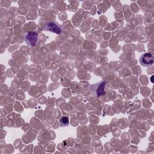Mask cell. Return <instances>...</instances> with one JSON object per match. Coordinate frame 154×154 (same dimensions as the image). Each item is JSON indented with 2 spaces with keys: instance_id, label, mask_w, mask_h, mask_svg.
I'll return each mask as SVG.
<instances>
[{
  "instance_id": "obj_2",
  "label": "cell",
  "mask_w": 154,
  "mask_h": 154,
  "mask_svg": "<svg viewBox=\"0 0 154 154\" xmlns=\"http://www.w3.org/2000/svg\"><path fill=\"white\" fill-rule=\"evenodd\" d=\"M43 29L57 34H60L62 32L61 26L55 21H49L45 23L43 25Z\"/></svg>"
},
{
  "instance_id": "obj_3",
  "label": "cell",
  "mask_w": 154,
  "mask_h": 154,
  "mask_svg": "<svg viewBox=\"0 0 154 154\" xmlns=\"http://www.w3.org/2000/svg\"><path fill=\"white\" fill-rule=\"evenodd\" d=\"M154 62V56L152 53L146 52L142 54L140 58V64L144 67L152 66Z\"/></svg>"
},
{
  "instance_id": "obj_1",
  "label": "cell",
  "mask_w": 154,
  "mask_h": 154,
  "mask_svg": "<svg viewBox=\"0 0 154 154\" xmlns=\"http://www.w3.org/2000/svg\"><path fill=\"white\" fill-rule=\"evenodd\" d=\"M23 38L26 44L30 46L34 47L38 42V34L34 31H27L23 34Z\"/></svg>"
},
{
  "instance_id": "obj_4",
  "label": "cell",
  "mask_w": 154,
  "mask_h": 154,
  "mask_svg": "<svg viewBox=\"0 0 154 154\" xmlns=\"http://www.w3.org/2000/svg\"><path fill=\"white\" fill-rule=\"evenodd\" d=\"M105 82H101L100 83V85L97 90V97H99L100 95H102V94H103L105 93H104V86L105 85Z\"/></svg>"
},
{
  "instance_id": "obj_5",
  "label": "cell",
  "mask_w": 154,
  "mask_h": 154,
  "mask_svg": "<svg viewBox=\"0 0 154 154\" xmlns=\"http://www.w3.org/2000/svg\"><path fill=\"white\" fill-rule=\"evenodd\" d=\"M60 122L61 126H67L69 124V117L67 116H63L60 119Z\"/></svg>"
}]
</instances>
